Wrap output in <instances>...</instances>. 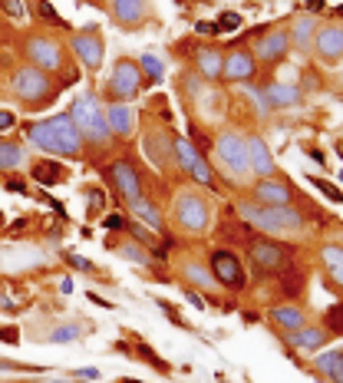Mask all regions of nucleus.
<instances>
[{"mask_svg":"<svg viewBox=\"0 0 343 383\" xmlns=\"http://www.w3.org/2000/svg\"><path fill=\"white\" fill-rule=\"evenodd\" d=\"M3 185H7V192H13V195H26V182L20 179V175H10Z\"/></svg>","mask_w":343,"mask_h":383,"instance_id":"obj_47","label":"nucleus"},{"mask_svg":"<svg viewBox=\"0 0 343 383\" xmlns=\"http://www.w3.org/2000/svg\"><path fill=\"white\" fill-rule=\"evenodd\" d=\"M24 146L17 142H0V172H10V169L24 166Z\"/></svg>","mask_w":343,"mask_h":383,"instance_id":"obj_30","label":"nucleus"},{"mask_svg":"<svg viewBox=\"0 0 343 383\" xmlns=\"http://www.w3.org/2000/svg\"><path fill=\"white\" fill-rule=\"evenodd\" d=\"M66 265H73V268L79 271H86V274H93V271H99L93 261H86V258H79V255H66Z\"/></svg>","mask_w":343,"mask_h":383,"instance_id":"obj_44","label":"nucleus"},{"mask_svg":"<svg viewBox=\"0 0 343 383\" xmlns=\"http://www.w3.org/2000/svg\"><path fill=\"white\" fill-rule=\"evenodd\" d=\"M89 301L99 304V307H113V301H106V297H99V294H93V291H89Z\"/></svg>","mask_w":343,"mask_h":383,"instance_id":"obj_53","label":"nucleus"},{"mask_svg":"<svg viewBox=\"0 0 343 383\" xmlns=\"http://www.w3.org/2000/svg\"><path fill=\"white\" fill-rule=\"evenodd\" d=\"M30 175H33L40 185H60V182L66 179V169L60 166V162L43 159V162H37V166H33V172H30Z\"/></svg>","mask_w":343,"mask_h":383,"instance_id":"obj_29","label":"nucleus"},{"mask_svg":"<svg viewBox=\"0 0 343 383\" xmlns=\"http://www.w3.org/2000/svg\"><path fill=\"white\" fill-rule=\"evenodd\" d=\"M261 93H264L271 109H287V106H297V102L304 100L301 86H291V83H267Z\"/></svg>","mask_w":343,"mask_h":383,"instance_id":"obj_23","label":"nucleus"},{"mask_svg":"<svg viewBox=\"0 0 343 383\" xmlns=\"http://www.w3.org/2000/svg\"><path fill=\"white\" fill-rule=\"evenodd\" d=\"M238 215H241L244 225H251L257 231H267V235H297V231H304V215L297 208H291V205L241 202L238 205Z\"/></svg>","mask_w":343,"mask_h":383,"instance_id":"obj_2","label":"nucleus"},{"mask_svg":"<svg viewBox=\"0 0 343 383\" xmlns=\"http://www.w3.org/2000/svg\"><path fill=\"white\" fill-rule=\"evenodd\" d=\"M129 208H132V215L139 218V225H145L149 231H162V212L155 208V202L139 198V202H132Z\"/></svg>","mask_w":343,"mask_h":383,"instance_id":"obj_28","label":"nucleus"},{"mask_svg":"<svg viewBox=\"0 0 343 383\" xmlns=\"http://www.w3.org/2000/svg\"><path fill=\"white\" fill-rule=\"evenodd\" d=\"M330 337H333V334L327 331V327H320V324H304L301 331L284 334L287 347H294V350H320V347L327 344Z\"/></svg>","mask_w":343,"mask_h":383,"instance_id":"obj_18","label":"nucleus"},{"mask_svg":"<svg viewBox=\"0 0 343 383\" xmlns=\"http://www.w3.org/2000/svg\"><path fill=\"white\" fill-rule=\"evenodd\" d=\"M320 258L327 265V278H330L337 288H343V244H324L320 248Z\"/></svg>","mask_w":343,"mask_h":383,"instance_id":"obj_27","label":"nucleus"},{"mask_svg":"<svg viewBox=\"0 0 343 383\" xmlns=\"http://www.w3.org/2000/svg\"><path fill=\"white\" fill-rule=\"evenodd\" d=\"M310 185H317V189L324 192V195H327V198H330V202L343 205V192L337 189V185H330V182H324V179H310Z\"/></svg>","mask_w":343,"mask_h":383,"instance_id":"obj_39","label":"nucleus"},{"mask_svg":"<svg viewBox=\"0 0 343 383\" xmlns=\"http://www.w3.org/2000/svg\"><path fill=\"white\" fill-rule=\"evenodd\" d=\"M106 123H109V132L119 136V139H129L136 132V113L129 109L126 102H109L106 106Z\"/></svg>","mask_w":343,"mask_h":383,"instance_id":"obj_21","label":"nucleus"},{"mask_svg":"<svg viewBox=\"0 0 343 383\" xmlns=\"http://www.w3.org/2000/svg\"><path fill=\"white\" fill-rule=\"evenodd\" d=\"M271 324L278 327V331H284V334H294V331H301L307 324V314L301 311V307H271Z\"/></svg>","mask_w":343,"mask_h":383,"instance_id":"obj_24","label":"nucleus"},{"mask_svg":"<svg viewBox=\"0 0 343 383\" xmlns=\"http://www.w3.org/2000/svg\"><path fill=\"white\" fill-rule=\"evenodd\" d=\"M340 179H343V172H340Z\"/></svg>","mask_w":343,"mask_h":383,"instance_id":"obj_61","label":"nucleus"},{"mask_svg":"<svg viewBox=\"0 0 343 383\" xmlns=\"http://www.w3.org/2000/svg\"><path fill=\"white\" fill-rule=\"evenodd\" d=\"M251 195H255V205H291L294 189L280 179H257Z\"/></svg>","mask_w":343,"mask_h":383,"instance_id":"obj_19","label":"nucleus"},{"mask_svg":"<svg viewBox=\"0 0 343 383\" xmlns=\"http://www.w3.org/2000/svg\"><path fill=\"white\" fill-rule=\"evenodd\" d=\"M324 324H327V331L330 334H340L343 337V304H333L327 314H324Z\"/></svg>","mask_w":343,"mask_h":383,"instance_id":"obj_36","label":"nucleus"},{"mask_svg":"<svg viewBox=\"0 0 343 383\" xmlns=\"http://www.w3.org/2000/svg\"><path fill=\"white\" fill-rule=\"evenodd\" d=\"M185 297H189V304H191V307H198V311H205V301H202V294H198V291H189V294H185Z\"/></svg>","mask_w":343,"mask_h":383,"instance_id":"obj_50","label":"nucleus"},{"mask_svg":"<svg viewBox=\"0 0 343 383\" xmlns=\"http://www.w3.org/2000/svg\"><path fill=\"white\" fill-rule=\"evenodd\" d=\"M142 149H145V155L152 159V166L159 169H168L172 166V132H166V129H152V132H145V139H142Z\"/></svg>","mask_w":343,"mask_h":383,"instance_id":"obj_17","label":"nucleus"},{"mask_svg":"<svg viewBox=\"0 0 343 383\" xmlns=\"http://www.w3.org/2000/svg\"><path fill=\"white\" fill-rule=\"evenodd\" d=\"M172 153H175V162H178L182 172H191V169L198 166V159H202V153L195 149V142L182 139V136H175V132H172Z\"/></svg>","mask_w":343,"mask_h":383,"instance_id":"obj_26","label":"nucleus"},{"mask_svg":"<svg viewBox=\"0 0 343 383\" xmlns=\"http://www.w3.org/2000/svg\"><path fill=\"white\" fill-rule=\"evenodd\" d=\"M0 221H3V212H0Z\"/></svg>","mask_w":343,"mask_h":383,"instance_id":"obj_58","label":"nucleus"},{"mask_svg":"<svg viewBox=\"0 0 343 383\" xmlns=\"http://www.w3.org/2000/svg\"><path fill=\"white\" fill-rule=\"evenodd\" d=\"M139 350H142V360H149V364H152V367H159V370H166L168 364L162 357H155L152 354V347H145V344H139Z\"/></svg>","mask_w":343,"mask_h":383,"instance_id":"obj_46","label":"nucleus"},{"mask_svg":"<svg viewBox=\"0 0 343 383\" xmlns=\"http://www.w3.org/2000/svg\"><path fill=\"white\" fill-rule=\"evenodd\" d=\"M139 70L145 73V83H159V79L166 77V66L159 63V60H155L152 53H145V56L139 60Z\"/></svg>","mask_w":343,"mask_h":383,"instance_id":"obj_34","label":"nucleus"},{"mask_svg":"<svg viewBox=\"0 0 343 383\" xmlns=\"http://www.w3.org/2000/svg\"><path fill=\"white\" fill-rule=\"evenodd\" d=\"M314 53H317L320 63L337 66L343 60V24H327L317 26L314 33Z\"/></svg>","mask_w":343,"mask_h":383,"instance_id":"obj_9","label":"nucleus"},{"mask_svg":"<svg viewBox=\"0 0 343 383\" xmlns=\"http://www.w3.org/2000/svg\"><path fill=\"white\" fill-rule=\"evenodd\" d=\"M109 182H113L119 195H122V202L132 205L142 198V182H139V172L136 166L129 162V159H115L113 166H109Z\"/></svg>","mask_w":343,"mask_h":383,"instance_id":"obj_10","label":"nucleus"},{"mask_svg":"<svg viewBox=\"0 0 343 383\" xmlns=\"http://www.w3.org/2000/svg\"><path fill=\"white\" fill-rule=\"evenodd\" d=\"M251 248V265L257 268V274H278L284 268V248L271 238H255L248 244Z\"/></svg>","mask_w":343,"mask_h":383,"instance_id":"obj_13","label":"nucleus"},{"mask_svg":"<svg viewBox=\"0 0 343 383\" xmlns=\"http://www.w3.org/2000/svg\"><path fill=\"white\" fill-rule=\"evenodd\" d=\"M215 159L221 162V172L228 175V179L241 182L248 175V153H244V136L238 132H221L215 139Z\"/></svg>","mask_w":343,"mask_h":383,"instance_id":"obj_6","label":"nucleus"},{"mask_svg":"<svg viewBox=\"0 0 343 383\" xmlns=\"http://www.w3.org/2000/svg\"><path fill=\"white\" fill-rule=\"evenodd\" d=\"M102 202H106V198H102V189H89V218L99 215V212H102Z\"/></svg>","mask_w":343,"mask_h":383,"instance_id":"obj_43","label":"nucleus"},{"mask_svg":"<svg viewBox=\"0 0 343 383\" xmlns=\"http://www.w3.org/2000/svg\"><path fill=\"white\" fill-rule=\"evenodd\" d=\"M221 63H225V53L215 50V47H202V50L195 53V66L208 79H221Z\"/></svg>","mask_w":343,"mask_h":383,"instance_id":"obj_25","label":"nucleus"},{"mask_svg":"<svg viewBox=\"0 0 343 383\" xmlns=\"http://www.w3.org/2000/svg\"><path fill=\"white\" fill-rule=\"evenodd\" d=\"M278 278H280V288H284V294H287V297H294V294L301 291V284H304V278H301L294 268L278 271Z\"/></svg>","mask_w":343,"mask_h":383,"instance_id":"obj_35","label":"nucleus"},{"mask_svg":"<svg viewBox=\"0 0 343 383\" xmlns=\"http://www.w3.org/2000/svg\"><path fill=\"white\" fill-rule=\"evenodd\" d=\"M70 119L79 129V136L96 142V146H106V142L113 139L109 123H106V109H102L96 93H79L77 100H73V106H70Z\"/></svg>","mask_w":343,"mask_h":383,"instance_id":"obj_3","label":"nucleus"},{"mask_svg":"<svg viewBox=\"0 0 343 383\" xmlns=\"http://www.w3.org/2000/svg\"><path fill=\"white\" fill-rule=\"evenodd\" d=\"M73 377H79V380H93V377H99V370H77Z\"/></svg>","mask_w":343,"mask_h":383,"instance_id":"obj_54","label":"nucleus"},{"mask_svg":"<svg viewBox=\"0 0 343 383\" xmlns=\"http://www.w3.org/2000/svg\"><path fill=\"white\" fill-rule=\"evenodd\" d=\"M195 33H198V37H218V33H221V26L208 24V20H198V24H195Z\"/></svg>","mask_w":343,"mask_h":383,"instance_id":"obj_45","label":"nucleus"},{"mask_svg":"<svg viewBox=\"0 0 343 383\" xmlns=\"http://www.w3.org/2000/svg\"><path fill=\"white\" fill-rule=\"evenodd\" d=\"M340 17H343V7H340Z\"/></svg>","mask_w":343,"mask_h":383,"instance_id":"obj_59","label":"nucleus"},{"mask_svg":"<svg viewBox=\"0 0 343 383\" xmlns=\"http://www.w3.org/2000/svg\"><path fill=\"white\" fill-rule=\"evenodd\" d=\"M37 13L43 17V20H50V24L66 26V20H63V17H60L56 10H53V3H47V0H37Z\"/></svg>","mask_w":343,"mask_h":383,"instance_id":"obj_40","label":"nucleus"},{"mask_svg":"<svg viewBox=\"0 0 343 383\" xmlns=\"http://www.w3.org/2000/svg\"><path fill=\"white\" fill-rule=\"evenodd\" d=\"M0 341H3V344H17V341H20V331H17V327H3V331H0Z\"/></svg>","mask_w":343,"mask_h":383,"instance_id":"obj_49","label":"nucleus"},{"mask_svg":"<svg viewBox=\"0 0 343 383\" xmlns=\"http://www.w3.org/2000/svg\"><path fill=\"white\" fill-rule=\"evenodd\" d=\"M340 357H343V350H320L317 357H314V370L324 373V377H330L333 367L340 364Z\"/></svg>","mask_w":343,"mask_h":383,"instance_id":"obj_33","label":"nucleus"},{"mask_svg":"<svg viewBox=\"0 0 343 383\" xmlns=\"http://www.w3.org/2000/svg\"><path fill=\"white\" fill-rule=\"evenodd\" d=\"M119 258H126V261H132V265H142V268H149V251H145V244L139 242H122L119 244Z\"/></svg>","mask_w":343,"mask_h":383,"instance_id":"obj_32","label":"nucleus"},{"mask_svg":"<svg viewBox=\"0 0 343 383\" xmlns=\"http://www.w3.org/2000/svg\"><path fill=\"white\" fill-rule=\"evenodd\" d=\"M102 228H109V231H122V228H129V218L122 215V212H115V215H106L102 218Z\"/></svg>","mask_w":343,"mask_h":383,"instance_id":"obj_42","label":"nucleus"},{"mask_svg":"<svg viewBox=\"0 0 343 383\" xmlns=\"http://www.w3.org/2000/svg\"><path fill=\"white\" fill-rule=\"evenodd\" d=\"M255 73H257V60L251 50H234L221 63V77L228 79V83H251Z\"/></svg>","mask_w":343,"mask_h":383,"instance_id":"obj_15","label":"nucleus"},{"mask_svg":"<svg viewBox=\"0 0 343 383\" xmlns=\"http://www.w3.org/2000/svg\"><path fill=\"white\" fill-rule=\"evenodd\" d=\"M0 7H3V13L13 17V20H24V17H26V10H24V3H20V0H0Z\"/></svg>","mask_w":343,"mask_h":383,"instance_id":"obj_41","label":"nucleus"},{"mask_svg":"<svg viewBox=\"0 0 343 383\" xmlns=\"http://www.w3.org/2000/svg\"><path fill=\"white\" fill-rule=\"evenodd\" d=\"M337 153H340V155H343V142H337Z\"/></svg>","mask_w":343,"mask_h":383,"instance_id":"obj_56","label":"nucleus"},{"mask_svg":"<svg viewBox=\"0 0 343 383\" xmlns=\"http://www.w3.org/2000/svg\"><path fill=\"white\" fill-rule=\"evenodd\" d=\"M79 334H83L79 324H66V327H56V331L50 334V341H56V344H60V341H77Z\"/></svg>","mask_w":343,"mask_h":383,"instance_id":"obj_37","label":"nucleus"},{"mask_svg":"<svg viewBox=\"0 0 343 383\" xmlns=\"http://www.w3.org/2000/svg\"><path fill=\"white\" fill-rule=\"evenodd\" d=\"M70 47H73V53L79 56V63L83 66H89V70H99L102 66V37H99L96 26H86V30L73 33Z\"/></svg>","mask_w":343,"mask_h":383,"instance_id":"obj_12","label":"nucleus"},{"mask_svg":"<svg viewBox=\"0 0 343 383\" xmlns=\"http://www.w3.org/2000/svg\"><path fill=\"white\" fill-rule=\"evenodd\" d=\"M185 278H189L191 284H198V288H202V291H212V288H215V274H212V271L208 268H202V265H195V261H189V265H185Z\"/></svg>","mask_w":343,"mask_h":383,"instance_id":"obj_31","label":"nucleus"},{"mask_svg":"<svg viewBox=\"0 0 343 383\" xmlns=\"http://www.w3.org/2000/svg\"><path fill=\"white\" fill-rule=\"evenodd\" d=\"M26 139H30V146H37L50 155H79V149H83V136L73 126L70 113H60L53 119H43V123H30Z\"/></svg>","mask_w":343,"mask_h":383,"instance_id":"obj_1","label":"nucleus"},{"mask_svg":"<svg viewBox=\"0 0 343 383\" xmlns=\"http://www.w3.org/2000/svg\"><path fill=\"white\" fill-rule=\"evenodd\" d=\"M212 274H215V281L221 284V288H231V291H241L244 284H248V274H244L238 255H234V251H225V248L212 251Z\"/></svg>","mask_w":343,"mask_h":383,"instance_id":"obj_8","label":"nucleus"},{"mask_svg":"<svg viewBox=\"0 0 343 383\" xmlns=\"http://www.w3.org/2000/svg\"><path fill=\"white\" fill-rule=\"evenodd\" d=\"M172 215H175V225L182 231L202 235V231L208 228V221H212V208H208V198H205V195H198V192H191V189H182L175 195Z\"/></svg>","mask_w":343,"mask_h":383,"instance_id":"obj_4","label":"nucleus"},{"mask_svg":"<svg viewBox=\"0 0 343 383\" xmlns=\"http://www.w3.org/2000/svg\"><path fill=\"white\" fill-rule=\"evenodd\" d=\"M330 383H343V357H340V364L333 367V373H330Z\"/></svg>","mask_w":343,"mask_h":383,"instance_id":"obj_52","label":"nucleus"},{"mask_svg":"<svg viewBox=\"0 0 343 383\" xmlns=\"http://www.w3.org/2000/svg\"><path fill=\"white\" fill-rule=\"evenodd\" d=\"M142 86H145V79H142L139 66L132 63V60H119L113 70V77H109V100L113 102L136 100Z\"/></svg>","mask_w":343,"mask_h":383,"instance_id":"obj_7","label":"nucleus"},{"mask_svg":"<svg viewBox=\"0 0 343 383\" xmlns=\"http://www.w3.org/2000/svg\"><path fill=\"white\" fill-rule=\"evenodd\" d=\"M13 96L26 106H43V102H50L56 96V86L50 83V77L37 70V66H24V70H17L13 73Z\"/></svg>","mask_w":343,"mask_h":383,"instance_id":"obj_5","label":"nucleus"},{"mask_svg":"<svg viewBox=\"0 0 343 383\" xmlns=\"http://www.w3.org/2000/svg\"><path fill=\"white\" fill-rule=\"evenodd\" d=\"M310 159H314V162H320V166L327 162V159H324V153H317V149H310Z\"/></svg>","mask_w":343,"mask_h":383,"instance_id":"obj_55","label":"nucleus"},{"mask_svg":"<svg viewBox=\"0 0 343 383\" xmlns=\"http://www.w3.org/2000/svg\"><path fill=\"white\" fill-rule=\"evenodd\" d=\"M340 79H343V73H340Z\"/></svg>","mask_w":343,"mask_h":383,"instance_id":"obj_62","label":"nucleus"},{"mask_svg":"<svg viewBox=\"0 0 343 383\" xmlns=\"http://www.w3.org/2000/svg\"><path fill=\"white\" fill-rule=\"evenodd\" d=\"M47 383H70V380H47Z\"/></svg>","mask_w":343,"mask_h":383,"instance_id":"obj_57","label":"nucleus"},{"mask_svg":"<svg viewBox=\"0 0 343 383\" xmlns=\"http://www.w3.org/2000/svg\"><path fill=\"white\" fill-rule=\"evenodd\" d=\"M244 153H248V172H255L257 179H274L278 175V166L271 159V149L261 136H248L244 139Z\"/></svg>","mask_w":343,"mask_h":383,"instance_id":"obj_14","label":"nucleus"},{"mask_svg":"<svg viewBox=\"0 0 343 383\" xmlns=\"http://www.w3.org/2000/svg\"><path fill=\"white\" fill-rule=\"evenodd\" d=\"M26 60H30V66H37L43 73H53V70L63 66V53H60V47H56L53 40L30 37L26 40Z\"/></svg>","mask_w":343,"mask_h":383,"instance_id":"obj_11","label":"nucleus"},{"mask_svg":"<svg viewBox=\"0 0 343 383\" xmlns=\"http://www.w3.org/2000/svg\"><path fill=\"white\" fill-rule=\"evenodd\" d=\"M126 383H136V380H126Z\"/></svg>","mask_w":343,"mask_h":383,"instance_id":"obj_60","label":"nucleus"},{"mask_svg":"<svg viewBox=\"0 0 343 383\" xmlns=\"http://www.w3.org/2000/svg\"><path fill=\"white\" fill-rule=\"evenodd\" d=\"M314 33H317V20L310 13H301V17H294L291 30H287V40H291V47L297 53H310L314 50Z\"/></svg>","mask_w":343,"mask_h":383,"instance_id":"obj_20","label":"nucleus"},{"mask_svg":"<svg viewBox=\"0 0 343 383\" xmlns=\"http://www.w3.org/2000/svg\"><path fill=\"white\" fill-rule=\"evenodd\" d=\"M287 50H291V40H287V30H271V33H264V37L255 43V60H261V63H280L284 56H287Z\"/></svg>","mask_w":343,"mask_h":383,"instance_id":"obj_16","label":"nucleus"},{"mask_svg":"<svg viewBox=\"0 0 343 383\" xmlns=\"http://www.w3.org/2000/svg\"><path fill=\"white\" fill-rule=\"evenodd\" d=\"M13 126H17V116L10 109H0V132H10Z\"/></svg>","mask_w":343,"mask_h":383,"instance_id":"obj_48","label":"nucleus"},{"mask_svg":"<svg viewBox=\"0 0 343 383\" xmlns=\"http://www.w3.org/2000/svg\"><path fill=\"white\" fill-rule=\"evenodd\" d=\"M304 3H307V10L310 13H320L324 7H327V0H304Z\"/></svg>","mask_w":343,"mask_h":383,"instance_id":"obj_51","label":"nucleus"},{"mask_svg":"<svg viewBox=\"0 0 343 383\" xmlns=\"http://www.w3.org/2000/svg\"><path fill=\"white\" fill-rule=\"evenodd\" d=\"M149 0H109V13L119 26H139L145 20Z\"/></svg>","mask_w":343,"mask_h":383,"instance_id":"obj_22","label":"nucleus"},{"mask_svg":"<svg viewBox=\"0 0 343 383\" xmlns=\"http://www.w3.org/2000/svg\"><path fill=\"white\" fill-rule=\"evenodd\" d=\"M218 26H221V33H231V30H241V13H234V10L221 13V17H218Z\"/></svg>","mask_w":343,"mask_h":383,"instance_id":"obj_38","label":"nucleus"}]
</instances>
